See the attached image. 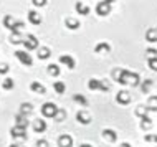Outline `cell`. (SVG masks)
Instances as JSON below:
<instances>
[{"label": "cell", "instance_id": "6da1fadb", "mask_svg": "<svg viewBox=\"0 0 157 147\" xmlns=\"http://www.w3.org/2000/svg\"><path fill=\"white\" fill-rule=\"evenodd\" d=\"M113 78L114 81H117L119 85H132V86H137L141 83V76L137 73H132L129 70H124V68H116L113 71Z\"/></svg>", "mask_w": 157, "mask_h": 147}, {"label": "cell", "instance_id": "7a4b0ae2", "mask_svg": "<svg viewBox=\"0 0 157 147\" xmlns=\"http://www.w3.org/2000/svg\"><path fill=\"white\" fill-rule=\"evenodd\" d=\"M56 111H58V106H55L53 103H45L43 106H41V114L45 117H55Z\"/></svg>", "mask_w": 157, "mask_h": 147}, {"label": "cell", "instance_id": "3957f363", "mask_svg": "<svg viewBox=\"0 0 157 147\" xmlns=\"http://www.w3.org/2000/svg\"><path fill=\"white\" fill-rule=\"evenodd\" d=\"M109 12H111V3H108L106 0L104 2H99L96 5V13L98 15L104 17V15H109Z\"/></svg>", "mask_w": 157, "mask_h": 147}, {"label": "cell", "instance_id": "277c9868", "mask_svg": "<svg viewBox=\"0 0 157 147\" xmlns=\"http://www.w3.org/2000/svg\"><path fill=\"white\" fill-rule=\"evenodd\" d=\"M22 43L25 45V48H27L28 51H30V50H36V48H38V40H36L33 35H28V36H25Z\"/></svg>", "mask_w": 157, "mask_h": 147}, {"label": "cell", "instance_id": "5b68a950", "mask_svg": "<svg viewBox=\"0 0 157 147\" xmlns=\"http://www.w3.org/2000/svg\"><path fill=\"white\" fill-rule=\"evenodd\" d=\"M15 56L18 58V60L22 61L25 66H32L33 60H32V56H30V55H28L27 51H15Z\"/></svg>", "mask_w": 157, "mask_h": 147}, {"label": "cell", "instance_id": "8992f818", "mask_svg": "<svg viewBox=\"0 0 157 147\" xmlns=\"http://www.w3.org/2000/svg\"><path fill=\"white\" fill-rule=\"evenodd\" d=\"M10 134H12V137H15V139H25V137H27V131H25V127H20V126L12 127Z\"/></svg>", "mask_w": 157, "mask_h": 147}, {"label": "cell", "instance_id": "52a82bcc", "mask_svg": "<svg viewBox=\"0 0 157 147\" xmlns=\"http://www.w3.org/2000/svg\"><path fill=\"white\" fill-rule=\"evenodd\" d=\"M76 121H78V123H81V124H90L91 123V116L88 114L84 109H81V111L76 112Z\"/></svg>", "mask_w": 157, "mask_h": 147}, {"label": "cell", "instance_id": "ba28073f", "mask_svg": "<svg viewBox=\"0 0 157 147\" xmlns=\"http://www.w3.org/2000/svg\"><path fill=\"white\" fill-rule=\"evenodd\" d=\"M58 145L60 147H71L73 145V137L68 136V134H63V136H60V139H58Z\"/></svg>", "mask_w": 157, "mask_h": 147}, {"label": "cell", "instance_id": "9c48e42d", "mask_svg": "<svg viewBox=\"0 0 157 147\" xmlns=\"http://www.w3.org/2000/svg\"><path fill=\"white\" fill-rule=\"evenodd\" d=\"M116 101L119 104H129L131 103V94L127 93V91H119L116 96Z\"/></svg>", "mask_w": 157, "mask_h": 147}, {"label": "cell", "instance_id": "30bf717a", "mask_svg": "<svg viewBox=\"0 0 157 147\" xmlns=\"http://www.w3.org/2000/svg\"><path fill=\"white\" fill-rule=\"evenodd\" d=\"M109 50H111V47H109V43L108 41H99V43L94 47V53L98 55H101V53H108Z\"/></svg>", "mask_w": 157, "mask_h": 147}, {"label": "cell", "instance_id": "8fae6325", "mask_svg": "<svg viewBox=\"0 0 157 147\" xmlns=\"http://www.w3.org/2000/svg\"><path fill=\"white\" fill-rule=\"evenodd\" d=\"M30 89L33 91V93H36V94H45V93H46L45 86L41 85V83H38V81H33V83H32V85H30Z\"/></svg>", "mask_w": 157, "mask_h": 147}, {"label": "cell", "instance_id": "7c38bea8", "mask_svg": "<svg viewBox=\"0 0 157 147\" xmlns=\"http://www.w3.org/2000/svg\"><path fill=\"white\" fill-rule=\"evenodd\" d=\"M103 137L108 142H116V139H117V134L113 131V129H104L103 131Z\"/></svg>", "mask_w": 157, "mask_h": 147}, {"label": "cell", "instance_id": "4fadbf2b", "mask_svg": "<svg viewBox=\"0 0 157 147\" xmlns=\"http://www.w3.org/2000/svg\"><path fill=\"white\" fill-rule=\"evenodd\" d=\"M146 40L149 41V43H155L157 41V28H147Z\"/></svg>", "mask_w": 157, "mask_h": 147}, {"label": "cell", "instance_id": "5bb4252c", "mask_svg": "<svg viewBox=\"0 0 157 147\" xmlns=\"http://www.w3.org/2000/svg\"><path fill=\"white\" fill-rule=\"evenodd\" d=\"M75 8H76V12H78L79 15H88L90 13V7H88L86 3H83V2H76Z\"/></svg>", "mask_w": 157, "mask_h": 147}, {"label": "cell", "instance_id": "9a60e30c", "mask_svg": "<svg viewBox=\"0 0 157 147\" xmlns=\"http://www.w3.org/2000/svg\"><path fill=\"white\" fill-rule=\"evenodd\" d=\"M28 22L33 25H40L41 23V15H38L36 12H28Z\"/></svg>", "mask_w": 157, "mask_h": 147}, {"label": "cell", "instance_id": "2e32d148", "mask_svg": "<svg viewBox=\"0 0 157 147\" xmlns=\"http://www.w3.org/2000/svg\"><path fill=\"white\" fill-rule=\"evenodd\" d=\"M60 61L63 63V65H66L68 68H75V60L70 56V55H61V56H60Z\"/></svg>", "mask_w": 157, "mask_h": 147}, {"label": "cell", "instance_id": "e0dca14e", "mask_svg": "<svg viewBox=\"0 0 157 147\" xmlns=\"http://www.w3.org/2000/svg\"><path fill=\"white\" fill-rule=\"evenodd\" d=\"M15 126H20V127H25L27 129V126H28V121H27V116L25 114H18L15 117Z\"/></svg>", "mask_w": 157, "mask_h": 147}, {"label": "cell", "instance_id": "ac0fdd59", "mask_svg": "<svg viewBox=\"0 0 157 147\" xmlns=\"http://www.w3.org/2000/svg\"><path fill=\"white\" fill-rule=\"evenodd\" d=\"M33 129H35V132H45L46 131V123L41 119H38L33 123Z\"/></svg>", "mask_w": 157, "mask_h": 147}, {"label": "cell", "instance_id": "d6986e66", "mask_svg": "<svg viewBox=\"0 0 157 147\" xmlns=\"http://www.w3.org/2000/svg\"><path fill=\"white\" fill-rule=\"evenodd\" d=\"M147 111H157V96H151L147 99Z\"/></svg>", "mask_w": 157, "mask_h": 147}, {"label": "cell", "instance_id": "ffe728a7", "mask_svg": "<svg viewBox=\"0 0 157 147\" xmlns=\"http://www.w3.org/2000/svg\"><path fill=\"white\" fill-rule=\"evenodd\" d=\"M15 22H17V20L12 15H5V17H3V25H5V28H8V30H12V28H13Z\"/></svg>", "mask_w": 157, "mask_h": 147}, {"label": "cell", "instance_id": "44dd1931", "mask_svg": "<svg viewBox=\"0 0 157 147\" xmlns=\"http://www.w3.org/2000/svg\"><path fill=\"white\" fill-rule=\"evenodd\" d=\"M65 23H66V27L70 28V30H76V28H79V22L76 18H70V17H68V18L65 20Z\"/></svg>", "mask_w": 157, "mask_h": 147}, {"label": "cell", "instance_id": "7402d4cb", "mask_svg": "<svg viewBox=\"0 0 157 147\" xmlns=\"http://www.w3.org/2000/svg\"><path fill=\"white\" fill-rule=\"evenodd\" d=\"M50 48H46V47H41V48H38V58L40 60H46V58H50Z\"/></svg>", "mask_w": 157, "mask_h": 147}, {"label": "cell", "instance_id": "603a6c76", "mask_svg": "<svg viewBox=\"0 0 157 147\" xmlns=\"http://www.w3.org/2000/svg\"><path fill=\"white\" fill-rule=\"evenodd\" d=\"M88 88H90L91 91L101 89V79H90V83H88Z\"/></svg>", "mask_w": 157, "mask_h": 147}, {"label": "cell", "instance_id": "cb8c5ba5", "mask_svg": "<svg viewBox=\"0 0 157 147\" xmlns=\"http://www.w3.org/2000/svg\"><path fill=\"white\" fill-rule=\"evenodd\" d=\"M141 127L144 129V131H147V129H151V127H152V121H151L147 116L141 117Z\"/></svg>", "mask_w": 157, "mask_h": 147}, {"label": "cell", "instance_id": "d4e9b609", "mask_svg": "<svg viewBox=\"0 0 157 147\" xmlns=\"http://www.w3.org/2000/svg\"><path fill=\"white\" fill-rule=\"evenodd\" d=\"M53 88H55V91H56L58 94H63V93H65V89H66L65 83H61V81H55L53 83Z\"/></svg>", "mask_w": 157, "mask_h": 147}, {"label": "cell", "instance_id": "484cf974", "mask_svg": "<svg viewBox=\"0 0 157 147\" xmlns=\"http://www.w3.org/2000/svg\"><path fill=\"white\" fill-rule=\"evenodd\" d=\"M30 112H32V104H30V103H23L22 106H20V114L28 116Z\"/></svg>", "mask_w": 157, "mask_h": 147}, {"label": "cell", "instance_id": "4316f807", "mask_svg": "<svg viewBox=\"0 0 157 147\" xmlns=\"http://www.w3.org/2000/svg\"><path fill=\"white\" fill-rule=\"evenodd\" d=\"M13 86H15V81L12 78H7V79H3V81H2V88H3V89H12Z\"/></svg>", "mask_w": 157, "mask_h": 147}, {"label": "cell", "instance_id": "83f0119b", "mask_svg": "<svg viewBox=\"0 0 157 147\" xmlns=\"http://www.w3.org/2000/svg\"><path fill=\"white\" fill-rule=\"evenodd\" d=\"M151 88H152V79H146V81L142 83L141 89H142V93H144V94H147V93L151 91Z\"/></svg>", "mask_w": 157, "mask_h": 147}, {"label": "cell", "instance_id": "f1b7e54d", "mask_svg": "<svg viewBox=\"0 0 157 147\" xmlns=\"http://www.w3.org/2000/svg\"><path fill=\"white\" fill-rule=\"evenodd\" d=\"M48 73L52 74V76H58V74H60V68H58V65H55V63L48 65Z\"/></svg>", "mask_w": 157, "mask_h": 147}, {"label": "cell", "instance_id": "f546056e", "mask_svg": "<svg viewBox=\"0 0 157 147\" xmlns=\"http://www.w3.org/2000/svg\"><path fill=\"white\" fill-rule=\"evenodd\" d=\"M136 116H139V117L147 116V107L146 106H137L136 107Z\"/></svg>", "mask_w": 157, "mask_h": 147}, {"label": "cell", "instance_id": "4dcf8cb0", "mask_svg": "<svg viewBox=\"0 0 157 147\" xmlns=\"http://www.w3.org/2000/svg\"><path fill=\"white\" fill-rule=\"evenodd\" d=\"M65 116H66V112L63 111V109H60V107H58L56 114H55V121H65Z\"/></svg>", "mask_w": 157, "mask_h": 147}, {"label": "cell", "instance_id": "1f68e13d", "mask_svg": "<svg viewBox=\"0 0 157 147\" xmlns=\"http://www.w3.org/2000/svg\"><path fill=\"white\" fill-rule=\"evenodd\" d=\"M73 99L76 101V103L83 104V106H86V104H88V101H86V98H84V96H81V94H75V96H73Z\"/></svg>", "mask_w": 157, "mask_h": 147}, {"label": "cell", "instance_id": "d6a6232c", "mask_svg": "<svg viewBox=\"0 0 157 147\" xmlns=\"http://www.w3.org/2000/svg\"><path fill=\"white\" fill-rule=\"evenodd\" d=\"M144 141L146 142H157V136H154V134H146V136H144Z\"/></svg>", "mask_w": 157, "mask_h": 147}, {"label": "cell", "instance_id": "836d02e7", "mask_svg": "<svg viewBox=\"0 0 157 147\" xmlns=\"http://www.w3.org/2000/svg\"><path fill=\"white\" fill-rule=\"evenodd\" d=\"M149 68L157 71V58H149Z\"/></svg>", "mask_w": 157, "mask_h": 147}, {"label": "cell", "instance_id": "e575fe53", "mask_svg": "<svg viewBox=\"0 0 157 147\" xmlns=\"http://www.w3.org/2000/svg\"><path fill=\"white\" fill-rule=\"evenodd\" d=\"M147 56L149 58H157V50L155 48H147Z\"/></svg>", "mask_w": 157, "mask_h": 147}, {"label": "cell", "instance_id": "d590c367", "mask_svg": "<svg viewBox=\"0 0 157 147\" xmlns=\"http://www.w3.org/2000/svg\"><path fill=\"white\" fill-rule=\"evenodd\" d=\"M8 73V65L7 63H0V74H5Z\"/></svg>", "mask_w": 157, "mask_h": 147}, {"label": "cell", "instance_id": "8d00e7d4", "mask_svg": "<svg viewBox=\"0 0 157 147\" xmlns=\"http://www.w3.org/2000/svg\"><path fill=\"white\" fill-rule=\"evenodd\" d=\"M109 88H111V85L108 81H101V91H109Z\"/></svg>", "mask_w": 157, "mask_h": 147}, {"label": "cell", "instance_id": "74e56055", "mask_svg": "<svg viewBox=\"0 0 157 147\" xmlns=\"http://www.w3.org/2000/svg\"><path fill=\"white\" fill-rule=\"evenodd\" d=\"M32 2H33V5H35V7H43L46 3V0H32Z\"/></svg>", "mask_w": 157, "mask_h": 147}, {"label": "cell", "instance_id": "f35d334b", "mask_svg": "<svg viewBox=\"0 0 157 147\" xmlns=\"http://www.w3.org/2000/svg\"><path fill=\"white\" fill-rule=\"evenodd\" d=\"M36 147H48V142H46L45 139H40L36 142Z\"/></svg>", "mask_w": 157, "mask_h": 147}, {"label": "cell", "instance_id": "ab89813d", "mask_svg": "<svg viewBox=\"0 0 157 147\" xmlns=\"http://www.w3.org/2000/svg\"><path fill=\"white\" fill-rule=\"evenodd\" d=\"M119 147H131V144H127V142H122V144Z\"/></svg>", "mask_w": 157, "mask_h": 147}, {"label": "cell", "instance_id": "60d3db41", "mask_svg": "<svg viewBox=\"0 0 157 147\" xmlns=\"http://www.w3.org/2000/svg\"><path fill=\"white\" fill-rule=\"evenodd\" d=\"M79 147H91V145H90V144H81Z\"/></svg>", "mask_w": 157, "mask_h": 147}, {"label": "cell", "instance_id": "b9f144b4", "mask_svg": "<svg viewBox=\"0 0 157 147\" xmlns=\"http://www.w3.org/2000/svg\"><path fill=\"white\" fill-rule=\"evenodd\" d=\"M10 147H23V145H18V144H12Z\"/></svg>", "mask_w": 157, "mask_h": 147}, {"label": "cell", "instance_id": "7bdbcfd3", "mask_svg": "<svg viewBox=\"0 0 157 147\" xmlns=\"http://www.w3.org/2000/svg\"><path fill=\"white\" fill-rule=\"evenodd\" d=\"M106 2H108V3H113V2H116V0H106Z\"/></svg>", "mask_w": 157, "mask_h": 147}]
</instances>
